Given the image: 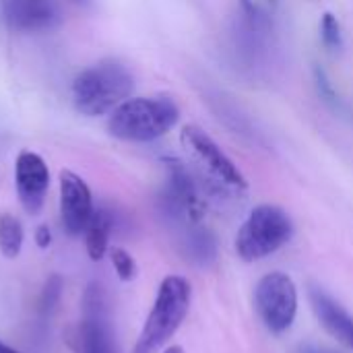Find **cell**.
I'll return each mask as SVG.
<instances>
[{
	"mask_svg": "<svg viewBox=\"0 0 353 353\" xmlns=\"http://www.w3.org/2000/svg\"><path fill=\"white\" fill-rule=\"evenodd\" d=\"M72 2H77V4H87L89 0H72Z\"/></svg>",
	"mask_w": 353,
	"mask_h": 353,
	"instance_id": "d4e9b609",
	"label": "cell"
},
{
	"mask_svg": "<svg viewBox=\"0 0 353 353\" xmlns=\"http://www.w3.org/2000/svg\"><path fill=\"white\" fill-rule=\"evenodd\" d=\"M314 83H316V89H319V95L325 99V101H337V95H335V89L327 77V72L321 68V66H314Z\"/></svg>",
	"mask_w": 353,
	"mask_h": 353,
	"instance_id": "ac0fdd59",
	"label": "cell"
},
{
	"mask_svg": "<svg viewBox=\"0 0 353 353\" xmlns=\"http://www.w3.org/2000/svg\"><path fill=\"white\" fill-rule=\"evenodd\" d=\"M23 225L17 217L4 213L0 215V252L6 259H17L23 248Z\"/></svg>",
	"mask_w": 353,
	"mask_h": 353,
	"instance_id": "9a60e30c",
	"label": "cell"
},
{
	"mask_svg": "<svg viewBox=\"0 0 353 353\" xmlns=\"http://www.w3.org/2000/svg\"><path fill=\"white\" fill-rule=\"evenodd\" d=\"M192 290L180 275H170L161 281L153 308L145 321L132 353H155L163 347L184 323L190 310Z\"/></svg>",
	"mask_w": 353,
	"mask_h": 353,
	"instance_id": "3957f363",
	"label": "cell"
},
{
	"mask_svg": "<svg viewBox=\"0 0 353 353\" xmlns=\"http://www.w3.org/2000/svg\"><path fill=\"white\" fill-rule=\"evenodd\" d=\"M35 242L39 248H48L50 242H52V234H50V228L48 225H39L37 232H35Z\"/></svg>",
	"mask_w": 353,
	"mask_h": 353,
	"instance_id": "ffe728a7",
	"label": "cell"
},
{
	"mask_svg": "<svg viewBox=\"0 0 353 353\" xmlns=\"http://www.w3.org/2000/svg\"><path fill=\"white\" fill-rule=\"evenodd\" d=\"M182 143L196 155V159L223 184L238 188V190H246L248 188V180L242 174V170L232 161V157L199 126L188 124L182 128Z\"/></svg>",
	"mask_w": 353,
	"mask_h": 353,
	"instance_id": "ba28073f",
	"label": "cell"
},
{
	"mask_svg": "<svg viewBox=\"0 0 353 353\" xmlns=\"http://www.w3.org/2000/svg\"><path fill=\"white\" fill-rule=\"evenodd\" d=\"M60 298V279L58 277H52L46 285V292H43V300H41V310H52L56 306Z\"/></svg>",
	"mask_w": 353,
	"mask_h": 353,
	"instance_id": "d6986e66",
	"label": "cell"
},
{
	"mask_svg": "<svg viewBox=\"0 0 353 353\" xmlns=\"http://www.w3.org/2000/svg\"><path fill=\"white\" fill-rule=\"evenodd\" d=\"M110 259H112V265H114V269H116V273H118V277L122 281H132L137 277V271H139L137 263H134V259L126 250L114 248L110 252Z\"/></svg>",
	"mask_w": 353,
	"mask_h": 353,
	"instance_id": "e0dca14e",
	"label": "cell"
},
{
	"mask_svg": "<svg viewBox=\"0 0 353 353\" xmlns=\"http://www.w3.org/2000/svg\"><path fill=\"white\" fill-rule=\"evenodd\" d=\"M180 120L178 103L168 95L128 97L108 120L112 137L128 143H151L168 134Z\"/></svg>",
	"mask_w": 353,
	"mask_h": 353,
	"instance_id": "6da1fadb",
	"label": "cell"
},
{
	"mask_svg": "<svg viewBox=\"0 0 353 353\" xmlns=\"http://www.w3.org/2000/svg\"><path fill=\"white\" fill-rule=\"evenodd\" d=\"M182 252L190 263L209 267L217 259V240L209 230L199 228L196 223L186 225L182 236Z\"/></svg>",
	"mask_w": 353,
	"mask_h": 353,
	"instance_id": "4fadbf2b",
	"label": "cell"
},
{
	"mask_svg": "<svg viewBox=\"0 0 353 353\" xmlns=\"http://www.w3.org/2000/svg\"><path fill=\"white\" fill-rule=\"evenodd\" d=\"M298 353H323V352H319L316 347H310V345H304V347H300V352Z\"/></svg>",
	"mask_w": 353,
	"mask_h": 353,
	"instance_id": "44dd1931",
	"label": "cell"
},
{
	"mask_svg": "<svg viewBox=\"0 0 353 353\" xmlns=\"http://www.w3.org/2000/svg\"><path fill=\"white\" fill-rule=\"evenodd\" d=\"M93 199L87 182L70 170L60 172V215L62 225L70 236L85 232L93 215Z\"/></svg>",
	"mask_w": 353,
	"mask_h": 353,
	"instance_id": "30bf717a",
	"label": "cell"
},
{
	"mask_svg": "<svg viewBox=\"0 0 353 353\" xmlns=\"http://www.w3.org/2000/svg\"><path fill=\"white\" fill-rule=\"evenodd\" d=\"M321 39L327 50L339 52L343 48V33H341V23L333 12H325L321 17Z\"/></svg>",
	"mask_w": 353,
	"mask_h": 353,
	"instance_id": "2e32d148",
	"label": "cell"
},
{
	"mask_svg": "<svg viewBox=\"0 0 353 353\" xmlns=\"http://www.w3.org/2000/svg\"><path fill=\"white\" fill-rule=\"evenodd\" d=\"M112 225H114V219H112L110 211H105V209L93 211V215L85 228V244H87V254L91 261H101L103 254L108 252Z\"/></svg>",
	"mask_w": 353,
	"mask_h": 353,
	"instance_id": "5bb4252c",
	"label": "cell"
},
{
	"mask_svg": "<svg viewBox=\"0 0 353 353\" xmlns=\"http://www.w3.org/2000/svg\"><path fill=\"white\" fill-rule=\"evenodd\" d=\"M79 353H118L105 290L89 283L83 296V321L79 327Z\"/></svg>",
	"mask_w": 353,
	"mask_h": 353,
	"instance_id": "8992f818",
	"label": "cell"
},
{
	"mask_svg": "<svg viewBox=\"0 0 353 353\" xmlns=\"http://www.w3.org/2000/svg\"><path fill=\"white\" fill-rule=\"evenodd\" d=\"M0 353H21V352H17V350H12V347H8V345H4V343L0 341Z\"/></svg>",
	"mask_w": 353,
	"mask_h": 353,
	"instance_id": "7402d4cb",
	"label": "cell"
},
{
	"mask_svg": "<svg viewBox=\"0 0 353 353\" xmlns=\"http://www.w3.org/2000/svg\"><path fill=\"white\" fill-rule=\"evenodd\" d=\"M132 91V72L118 60H101L74 79L72 101L85 116H105L124 103Z\"/></svg>",
	"mask_w": 353,
	"mask_h": 353,
	"instance_id": "7a4b0ae2",
	"label": "cell"
},
{
	"mask_svg": "<svg viewBox=\"0 0 353 353\" xmlns=\"http://www.w3.org/2000/svg\"><path fill=\"white\" fill-rule=\"evenodd\" d=\"M163 163L168 170V184L161 196L165 215L176 223H182L184 228L199 223L203 217V201L199 196L194 178L190 176L188 168L176 157H165Z\"/></svg>",
	"mask_w": 353,
	"mask_h": 353,
	"instance_id": "52a82bcc",
	"label": "cell"
},
{
	"mask_svg": "<svg viewBox=\"0 0 353 353\" xmlns=\"http://www.w3.org/2000/svg\"><path fill=\"white\" fill-rule=\"evenodd\" d=\"M310 304L321 325L343 345L353 350V319L321 288H310Z\"/></svg>",
	"mask_w": 353,
	"mask_h": 353,
	"instance_id": "7c38bea8",
	"label": "cell"
},
{
	"mask_svg": "<svg viewBox=\"0 0 353 353\" xmlns=\"http://www.w3.org/2000/svg\"><path fill=\"white\" fill-rule=\"evenodd\" d=\"M14 182L23 209L29 215H37L43 207L50 186V172L46 161L33 151H21L14 165Z\"/></svg>",
	"mask_w": 353,
	"mask_h": 353,
	"instance_id": "9c48e42d",
	"label": "cell"
},
{
	"mask_svg": "<svg viewBox=\"0 0 353 353\" xmlns=\"http://www.w3.org/2000/svg\"><path fill=\"white\" fill-rule=\"evenodd\" d=\"M267 2H269L271 6H277V4H279V0H267Z\"/></svg>",
	"mask_w": 353,
	"mask_h": 353,
	"instance_id": "cb8c5ba5",
	"label": "cell"
},
{
	"mask_svg": "<svg viewBox=\"0 0 353 353\" xmlns=\"http://www.w3.org/2000/svg\"><path fill=\"white\" fill-rule=\"evenodd\" d=\"M294 236V223L288 211L277 205H259L250 211L236 236V252L244 263H256L279 248Z\"/></svg>",
	"mask_w": 353,
	"mask_h": 353,
	"instance_id": "277c9868",
	"label": "cell"
},
{
	"mask_svg": "<svg viewBox=\"0 0 353 353\" xmlns=\"http://www.w3.org/2000/svg\"><path fill=\"white\" fill-rule=\"evenodd\" d=\"M2 14L8 27L21 33L48 31L60 23L56 0H2Z\"/></svg>",
	"mask_w": 353,
	"mask_h": 353,
	"instance_id": "8fae6325",
	"label": "cell"
},
{
	"mask_svg": "<svg viewBox=\"0 0 353 353\" xmlns=\"http://www.w3.org/2000/svg\"><path fill=\"white\" fill-rule=\"evenodd\" d=\"M163 353H184V350L180 345H172V347H168Z\"/></svg>",
	"mask_w": 353,
	"mask_h": 353,
	"instance_id": "603a6c76",
	"label": "cell"
},
{
	"mask_svg": "<svg viewBox=\"0 0 353 353\" xmlns=\"http://www.w3.org/2000/svg\"><path fill=\"white\" fill-rule=\"evenodd\" d=\"M254 308L273 335L285 333L298 314V290L294 279L281 271L265 275L254 290Z\"/></svg>",
	"mask_w": 353,
	"mask_h": 353,
	"instance_id": "5b68a950",
	"label": "cell"
}]
</instances>
